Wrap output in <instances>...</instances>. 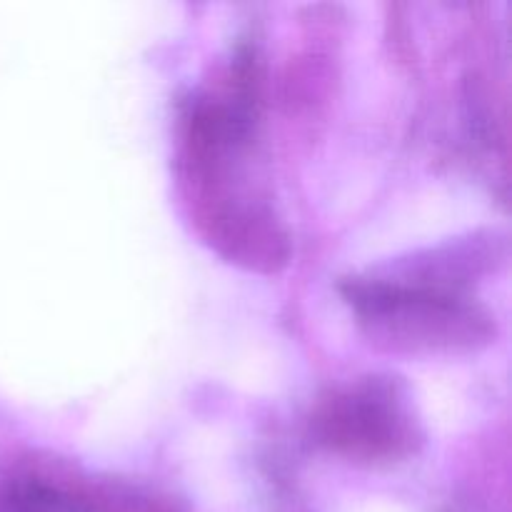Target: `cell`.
<instances>
[{"mask_svg":"<svg viewBox=\"0 0 512 512\" xmlns=\"http://www.w3.org/2000/svg\"><path fill=\"white\" fill-rule=\"evenodd\" d=\"M315 443L348 463L395 465L423 445L408 393L393 378H363L323 398L310 418Z\"/></svg>","mask_w":512,"mask_h":512,"instance_id":"7a4b0ae2","label":"cell"},{"mask_svg":"<svg viewBox=\"0 0 512 512\" xmlns=\"http://www.w3.org/2000/svg\"><path fill=\"white\" fill-rule=\"evenodd\" d=\"M468 248L453 258L410 263L398 273L350 278L340 285L365 338L400 355H465L495 338V318L468 293L483 260L468 263Z\"/></svg>","mask_w":512,"mask_h":512,"instance_id":"6da1fadb","label":"cell"}]
</instances>
